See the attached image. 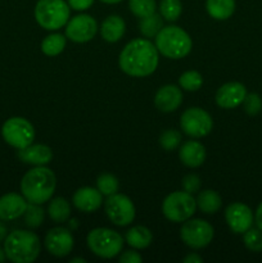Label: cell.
<instances>
[{
  "mask_svg": "<svg viewBox=\"0 0 262 263\" xmlns=\"http://www.w3.org/2000/svg\"><path fill=\"white\" fill-rule=\"evenodd\" d=\"M159 51L148 39H134L125 45L118 58L123 73L131 77L151 76L158 67Z\"/></svg>",
  "mask_w": 262,
  "mask_h": 263,
  "instance_id": "obj_1",
  "label": "cell"
},
{
  "mask_svg": "<svg viewBox=\"0 0 262 263\" xmlns=\"http://www.w3.org/2000/svg\"><path fill=\"white\" fill-rule=\"evenodd\" d=\"M57 187L55 174L45 166H35L21 180V192L28 203L44 204L53 197Z\"/></svg>",
  "mask_w": 262,
  "mask_h": 263,
  "instance_id": "obj_2",
  "label": "cell"
},
{
  "mask_svg": "<svg viewBox=\"0 0 262 263\" xmlns=\"http://www.w3.org/2000/svg\"><path fill=\"white\" fill-rule=\"evenodd\" d=\"M4 251L7 258L14 263H32L40 256L41 243L35 233L27 230H15L4 239Z\"/></svg>",
  "mask_w": 262,
  "mask_h": 263,
  "instance_id": "obj_3",
  "label": "cell"
},
{
  "mask_svg": "<svg viewBox=\"0 0 262 263\" xmlns=\"http://www.w3.org/2000/svg\"><path fill=\"white\" fill-rule=\"evenodd\" d=\"M156 48L163 57L170 59L185 58L192 51L193 41L185 30L179 26H166L157 33Z\"/></svg>",
  "mask_w": 262,
  "mask_h": 263,
  "instance_id": "obj_4",
  "label": "cell"
},
{
  "mask_svg": "<svg viewBox=\"0 0 262 263\" xmlns=\"http://www.w3.org/2000/svg\"><path fill=\"white\" fill-rule=\"evenodd\" d=\"M33 14L36 22L44 30L57 31L64 27L69 21L71 8L64 0H39Z\"/></svg>",
  "mask_w": 262,
  "mask_h": 263,
  "instance_id": "obj_5",
  "label": "cell"
},
{
  "mask_svg": "<svg viewBox=\"0 0 262 263\" xmlns=\"http://www.w3.org/2000/svg\"><path fill=\"white\" fill-rule=\"evenodd\" d=\"M90 251L100 258H115L123 248V238L117 231L107 228H97L86 236Z\"/></svg>",
  "mask_w": 262,
  "mask_h": 263,
  "instance_id": "obj_6",
  "label": "cell"
},
{
  "mask_svg": "<svg viewBox=\"0 0 262 263\" xmlns=\"http://www.w3.org/2000/svg\"><path fill=\"white\" fill-rule=\"evenodd\" d=\"M197 210L193 194L184 192H174L164 198L162 203V212L171 222H185L193 217Z\"/></svg>",
  "mask_w": 262,
  "mask_h": 263,
  "instance_id": "obj_7",
  "label": "cell"
},
{
  "mask_svg": "<svg viewBox=\"0 0 262 263\" xmlns=\"http://www.w3.org/2000/svg\"><path fill=\"white\" fill-rule=\"evenodd\" d=\"M2 135L5 143L15 149L28 146L35 140V128L32 123L23 117H12L4 122Z\"/></svg>",
  "mask_w": 262,
  "mask_h": 263,
  "instance_id": "obj_8",
  "label": "cell"
},
{
  "mask_svg": "<svg viewBox=\"0 0 262 263\" xmlns=\"http://www.w3.org/2000/svg\"><path fill=\"white\" fill-rule=\"evenodd\" d=\"M215 230L210 222L200 218H189L180 229V238L189 248H205L212 241Z\"/></svg>",
  "mask_w": 262,
  "mask_h": 263,
  "instance_id": "obj_9",
  "label": "cell"
},
{
  "mask_svg": "<svg viewBox=\"0 0 262 263\" xmlns=\"http://www.w3.org/2000/svg\"><path fill=\"white\" fill-rule=\"evenodd\" d=\"M180 127L190 138H204L212 131L213 120L207 110L193 107L185 110L180 117Z\"/></svg>",
  "mask_w": 262,
  "mask_h": 263,
  "instance_id": "obj_10",
  "label": "cell"
},
{
  "mask_svg": "<svg viewBox=\"0 0 262 263\" xmlns=\"http://www.w3.org/2000/svg\"><path fill=\"white\" fill-rule=\"evenodd\" d=\"M104 211L110 222L116 226H127L134 221L136 215L133 200L125 194L115 193L104 202Z\"/></svg>",
  "mask_w": 262,
  "mask_h": 263,
  "instance_id": "obj_11",
  "label": "cell"
},
{
  "mask_svg": "<svg viewBox=\"0 0 262 263\" xmlns=\"http://www.w3.org/2000/svg\"><path fill=\"white\" fill-rule=\"evenodd\" d=\"M98 32V22L89 14H77L67 22L66 37L73 43L84 44L92 40Z\"/></svg>",
  "mask_w": 262,
  "mask_h": 263,
  "instance_id": "obj_12",
  "label": "cell"
},
{
  "mask_svg": "<svg viewBox=\"0 0 262 263\" xmlns=\"http://www.w3.org/2000/svg\"><path fill=\"white\" fill-rule=\"evenodd\" d=\"M44 246L51 256L63 258V257L68 256L73 249V235H72L71 230L66 228H61V226L53 228L46 233Z\"/></svg>",
  "mask_w": 262,
  "mask_h": 263,
  "instance_id": "obj_13",
  "label": "cell"
},
{
  "mask_svg": "<svg viewBox=\"0 0 262 263\" xmlns=\"http://www.w3.org/2000/svg\"><path fill=\"white\" fill-rule=\"evenodd\" d=\"M225 220L229 229L234 234H244L252 228L254 217L248 205L240 202H234L226 207Z\"/></svg>",
  "mask_w": 262,
  "mask_h": 263,
  "instance_id": "obj_14",
  "label": "cell"
},
{
  "mask_svg": "<svg viewBox=\"0 0 262 263\" xmlns=\"http://www.w3.org/2000/svg\"><path fill=\"white\" fill-rule=\"evenodd\" d=\"M247 89L241 82H226L216 92V104L222 109H234L243 104Z\"/></svg>",
  "mask_w": 262,
  "mask_h": 263,
  "instance_id": "obj_15",
  "label": "cell"
},
{
  "mask_svg": "<svg viewBox=\"0 0 262 263\" xmlns=\"http://www.w3.org/2000/svg\"><path fill=\"white\" fill-rule=\"evenodd\" d=\"M28 202L23 195L17 193H8L0 197V220L13 221L23 216Z\"/></svg>",
  "mask_w": 262,
  "mask_h": 263,
  "instance_id": "obj_16",
  "label": "cell"
},
{
  "mask_svg": "<svg viewBox=\"0 0 262 263\" xmlns=\"http://www.w3.org/2000/svg\"><path fill=\"white\" fill-rule=\"evenodd\" d=\"M182 103V91L176 85H164L159 87L154 97L157 109L163 113L175 112Z\"/></svg>",
  "mask_w": 262,
  "mask_h": 263,
  "instance_id": "obj_17",
  "label": "cell"
},
{
  "mask_svg": "<svg viewBox=\"0 0 262 263\" xmlns=\"http://www.w3.org/2000/svg\"><path fill=\"white\" fill-rule=\"evenodd\" d=\"M73 205L79 211L85 213H92L103 204V194L95 187L84 186L74 192L72 197Z\"/></svg>",
  "mask_w": 262,
  "mask_h": 263,
  "instance_id": "obj_18",
  "label": "cell"
},
{
  "mask_svg": "<svg viewBox=\"0 0 262 263\" xmlns=\"http://www.w3.org/2000/svg\"><path fill=\"white\" fill-rule=\"evenodd\" d=\"M20 161L31 166H45L53 159V152L44 144H30L28 146L18 149L17 153Z\"/></svg>",
  "mask_w": 262,
  "mask_h": 263,
  "instance_id": "obj_19",
  "label": "cell"
},
{
  "mask_svg": "<svg viewBox=\"0 0 262 263\" xmlns=\"http://www.w3.org/2000/svg\"><path fill=\"white\" fill-rule=\"evenodd\" d=\"M179 158L184 166L197 168L205 161V148L197 140L185 141L179 149Z\"/></svg>",
  "mask_w": 262,
  "mask_h": 263,
  "instance_id": "obj_20",
  "label": "cell"
},
{
  "mask_svg": "<svg viewBox=\"0 0 262 263\" xmlns=\"http://www.w3.org/2000/svg\"><path fill=\"white\" fill-rule=\"evenodd\" d=\"M126 31V23L120 15H108L100 26V35L107 43H117L123 37Z\"/></svg>",
  "mask_w": 262,
  "mask_h": 263,
  "instance_id": "obj_21",
  "label": "cell"
},
{
  "mask_svg": "<svg viewBox=\"0 0 262 263\" xmlns=\"http://www.w3.org/2000/svg\"><path fill=\"white\" fill-rule=\"evenodd\" d=\"M126 243L134 249H145L148 248L153 240L152 231L145 226H133L130 230L126 231Z\"/></svg>",
  "mask_w": 262,
  "mask_h": 263,
  "instance_id": "obj_22",
  "label": "cell"
},
{
  "mask_svg": "<svg viewBox=\"0 0 262 263\" xmlns=\"http://www.w3.org/2000/svg\"><path fill=\"white\" fill-rule=\"evenodd\" d=\"M195 202H197V207L199 208V211H202L205 215L217 213L222 207V199H221L220 194L211 189L199 192Z\"/></svg>",
  "mask_w": 262,
  "mask_h": 263,
  "instance_id": "obj_23",
  "label": "cell"
},
{
  "mask_svg": "<svg viewBox=\"0 0 262 263\" xmlns=\"http://www.w3.org/2000/svg\"><path fill=\"white\" fill-rule=\"evenodd\" d=\"M205 9L213 20H229L235 12V0H207Z\"/></svg>",
  "mask_w": 262,
  "mask_h": 263,
  "instance_id": "obj_24",
  "label": "cell"
},
{
  "mask_svg": "<svg viewBox=\"0 0 262 263\" xmlns=\"http://www.w3.org/2000/svg\"><path fill=\"white\" fill-rule=\"evenodd\" d=\"M49 217L55 223H64L71 217V204L66 198H54L48 207Z\"/></svg>",
  "mask_w": 262,
  "mask_h": 263,
  "instance_id": "obj_25",
  "label": "cell"
},
{
  "mask_svg": "<svg viewBox=\"0 0 262 263\" xmlns=\"http://www.w3.org/2000/svg\"><path fill=\"white\" fill-rule=\"evenodd\" d=\"M162 28H163V17L161 15V13L154 12L148 17L140 18V22H139V30H140L141 35L146 39L156 37L157 33Z\"/></svg>",
  "mask_w": 262,
  "mask_h": 263,
  "instance_id": "obj_26",
  "label": "cell"
},
{
  "mask_svg": "<svg viewBox=\"0 0 262 263\" xmlns=\"http://www.w3.org/2000/svg\"><path fill=\"white\" fill-rule=\"evenodd\" d=\"M67 44L66 35L62 33H51L44 37L41 41V51L48 57H57L64 50Z\"/></svg>",
  "mask_w": 262,
  "mask_h": 263,
  "instance_id": "obj_27",
  "label": "cell"
},
{
  "mask_svg": "<svg viewBox=\"0 0 262 263\" xmlns=\"http://www.w3.org/2000/svg\"><path fill=\"white\" fill-rule=\"evenodd\" d=\"M159 13L163 20L169 22H176L182 13V4L180 0H161Z\"/></svg>",
  "mask_w": 262,
  "mask_h": 263,
  "instance_id": "obj_28",
  "label": "cell"
},
{
  "mask_svg": "<svg viewBox=\"0 0 262 263\" xmlns=\"http://www.w3.org/2000/svg\"><path fill=\"white\" fill-rule=\"evenodd\" d=\"M26 226L31 229H36L43 225L44 218H45V212H44L41 204H35V203H28L25 213H23Z\"/></svg>",
  "mask_w": 262,
  "mask_h": 263,
  "instance_id": "obj_29",
  "label": "cell"
},
{
  "mask_svg": "<svg viewBox=\"0 0 262 263\" xmlns=\"http://www.w3.org/2000/svg\"><path fill=\"white\" fill-rule=\"evenodd\" d=\"M179 85L186 91H197L203 85V76L198 71H186L180 76Z\"/></svg>",
  "mask_w": 262,
  "mask_h": 263,
  "instance_id": "obj_30",
  "label": "cell"
},
{
  "mask_svg": "<svg viewBox=\"0 0 262 263\" xmlns=\"http://www.w3.org/2000/svg\"><path fill=\"white\" fill-rule=\"evenodd\" d=\"M128 8H130L131 13L134 15L139 18H144L156 12L157 3L156 0H130Z\"/></svg>",
  "mask_w": 262,
  "mask_h": 263,
  "instance_id": "obj_31",
  "label": "cell"
},
{
  "mask_svg": "<svg viewBox=\"0 0 262 263\" xmlns=\"http://www.w3.org/2000/svg\"><path fill=\"white\" fill-rule=\"evenodd\" d=\"M97 189L102 193L103 195L115 194L120 189V182L118 179L112 174H102L97 179Z\"/></svg>",
  "mask_w": 262,
  "mask_h": 263,
  "instance_id": "obj_32",
  "label": "cell"
},
{
  "mask_svg": "<svg viewBox=\"0 0 262 263\" xmlns=\"http://www.w3.org/2000/svg\"><path fill=\"white\" fill-rule=\"evenodd\" d=\"M243 243L247 249L258 253L262 252V230L259 229H248L243 234Z\"/></svg>",
  "mask_w": 262,
  "mask_h": 263,
  "instance_id": "obj_33",
  "label": "cell"
},
{
  "mask_svg": "<svg viewBox=\"0 0 262 263\" xmlns=\"http://www.w3.org/2000/svg\"><path fill=\"white\" fill-rule=\"evenodd\" d=\"M181 144V134L177 130H166L159 136V145L166 152H171L177 149Z\"/></svg>",
  "mask_w": 262,
  "mask_h": 263,
  "instance_id": "obj_34",
  "label": "cell"
},
{
  "mask_svg": "<svg viewBox=\"0 0 262 263\" xmlns=\"http://www.w3.org/2000/svg\"><path fill=\"white\" fill-rule=\"evenodd\" d=\"M244 112L249 116H257L262 110V99L257 92H247L243 100Z\"/></svg>",
  "mask_w": 262,
  "mask_h": 263,
  "instance_id": "obj_35",
  "label": "cell"
},
{
  "mask_svg": "<svg viewBox=\"0 0 262 263\" xmlns=\"http://www.w3.org/2000/svg\"><path fill=\"white\" fill-rule=\"evenodd\" d=\"M200 185H202V181H200V177L195 174H189L186 176H184L181 181L182 190L189 194H194V193H198L200 190Z\"/></svg>",
  "mask_w": 262,
  "mask_h": 263,
  "instance_id": "obj_36",
  "label": "cell"
},
{
  "mask_svg": "<svg viewBox=\"0 0 262 263\" xmlns=\"http://www.w3.org/2000/svg\"><path fill=\"white\" fill-rule=\"evenodd\" d=\"M121 263H141L143 262V257L138 253L136 251H127L118 258Z\"/></svg>",
  "mask_w": 262,
  "mask_h": 263,
  "instance_id": "obj_37",
  "label": "cell"
},
{
  "mask_svg": "<svg viewBox=\"0 0 262 263\" xmlns=\"http://www.w3.org/2000/svg\"><path fill=\"white\" fill-rule=\"evenodd\" d=\"M69 8H72L73 10L77 12H81V10H86L94 4V0H68Z\"/></svg>",
  "mask_w": 262,
  "mask_h": 263,
  "instance_id": "obj_38",
  "label": "cell"
},
{
  "mask_svg": "<svg viewBox=\"0 0 262 263\" xmlns=\"http://www.w3.org/2000/svg\"><path fill=\"white\" fill-rule=\"evenodd\" d=\"M182 261H184V263H202L203 259L197 253H189Z\"/></svg>",
  "mask_w": 262,
  "mask_h": 263,
  "instance_id": "obj_39",
  "label": "cell"
},
{
  "mask_svg": "<svg viewBox=\"0 0 262 263\" xmlns=\"http://www.w3.org/2000/svg\"><path fill=\"white\" fill-rule=\"evenodd\" d=\"M254 221H256V225L259 230H262V202L259 203V205L257 207L256 215H254Z\"/></svg>",
  "mask_w": 262,
  "mask_h": 263,
  "instance_id": "obj_40",
  "label": "cell"
},
{
  "mask_svg": "<svg viewBox=\"0 0 262 263\" xmlns=\"http://www.w3.org/2000/svg\"><path fill=\"white\" fill-rule=\"evenodd\" d=\"M7 235H8L7 226H5L4 223L2 222V220H0V241L4 240V239L7 238Z\"/></svg>",
  "mask_w": 262,
  "mask_h": 263,
  "instance_id": "obj_41",
  "label": "cell"
},
{
  "mask_svg": "<svg viewBox=\"0 0 262 263\" xmlns=\"http://www.w3.org/2000/svg\"><path fill=\"white\" fill-rule=\"evenodd\" d=\"M5 258H7V254H5L4 248H2V247H0V263L4 262Z\"/></svg>",
  "mask_w": 262,
  "mask_h": 263,
  "instance_id": "obj_42",
  "label": "cell"
},
{
  "mask_svg": "<svg viewBox=\"0 0 262 263\" xmlns=\"http://www.w3.org/2000/svg\"><path fill=\"white\" fill-rule=\"evenodd\" d=\"M102 3H105V4H118L121 3L122 0H100Z\"/></svg>",
  "mask_w": 262,
  "mask_h": 263,
  "instance_id": "obj_43",
  "label": "cell"
},
{
  "mask_svg": "<svg viewBox=\"0 0 262 263\" xmlns=\"http://www.w3.org/2000/svg\"><path fill=\"white\" fill-rule=\"evenodd\" d=\"M76 262H80V263H85L86 261H85L84 258H80V257H77V258H73L71 259V263H76Z\"/></svg>",
  "mask_w": 262,
  "mask_h": 263,
  "instance_id": "obj_44",
  "label": "cell"
}]
</instances>
